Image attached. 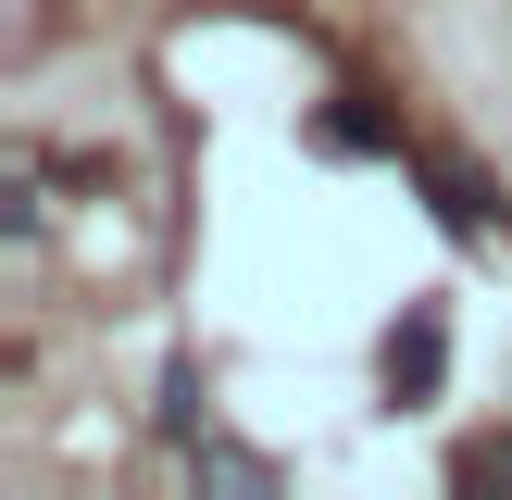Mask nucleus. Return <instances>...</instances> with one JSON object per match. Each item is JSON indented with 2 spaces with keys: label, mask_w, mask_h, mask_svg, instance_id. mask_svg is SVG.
<instances>
[{
  "label": "nucleus",
  "mask_w": 512,
  "mask_h": 500,
  "mask_svg": "<svg viewBox=\"0 0 512 500\" xmlns=\"http://www.w3.org/2000/svg\"><path fill=\"white\" fill-rule=\"evenodd\" d=\"M375 388H388L400 413L450 388V313H438V300H400V325L375 338Z\"/></svg>",
  "instance_id": "nucleus-1"
},
{
  "label": "nucleus",
  "mask_w": 512,
  "mask_h": 500,
  "mask_svg": "<svg viewBox=\"0 0 512 500\" xmlns=\"http://www.w3.org/2000/svg\"><path fill=\"white\" fill-rule=\"evenodd\" d=\"M450 488H463V500L512 488V438H463V450H450Z\"/></svg>",
  "instance_id": "nucleus-5"
},
{
  "label": "nucleus",
  "mask_w": 512,
  "mask_h": 500,
  "mask_svg": "<svg viewBox=\"0 0 512 500\" xmlns=\"http://www.w3.org/2000/svg\"><path fill=\"white\" fill-rule=\"evenodd\" d=\"M150 425H163V438H200V425H213V400H200V375H188V363H163V388H150Z\"/></svg>",
  "instance_id": "nucleus-4"
},
{
  "label": "nucleus",
  "mask_w": 512,
  "mask_h": 500,
  "mask_svg": "<svg viewBox=\"0 0 512 500\" xmlns=\"http://www.w3.org/2000/svg\"><path fill=\"white\" fill-rule=\"evenodd\" d=\"M413 188H425V213L450 225V238H512V213H500V188L463 163V150H413Z\"/></svg>",
  "instance_id": "nucleus-3"
},
{
  "label": "nucleus",
  "mask_w": 512,
  "mask_h": 500,
  "mask_svg": "<svg viewBox=\"0 0 512 500\" xmlns=\"http://www.w3.org/2000/svg\"><path fill=\"white\" fill-rule=\"evenodd\" d=\"M200 488H263V463H250V450H213V438H200Z\"/></svg>",
  "instance_id": "nucleus-6"
},
{
  "label": "nucleus",
  "mask_w": 512,
  "mask_h": 500,
  "mask_svg": "<svg viewBox=\"0 0 512 500\" xmlns=\"http://www.w3.org/2000/svg\"><path fill=\"white\" fill-rule=\"evenodd\" d=\"M313 150H325V163H413V138H400V113H388L375 88L313 100Z\"/></svg>",
  "instance_id": "nucleus-2"
}]
</instances>
